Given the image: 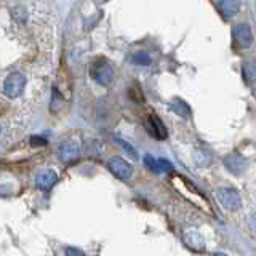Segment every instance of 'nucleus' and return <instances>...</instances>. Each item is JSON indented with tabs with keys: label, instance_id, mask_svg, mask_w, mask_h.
I'll list each match as a JSON object with an SVG mask.
<instances>
[{
	"label": "nucleus",
	"instance_id": "obj_1",
	"mask_svg": "<svg viewBox=\"0 0 256 256\" xmlns=\"http://www.w3.org/2000/svg\"><path fill=\"white\" fill-rule=\"evenodd\" d=\"M90 77L94 80L96 84H100L102 86H108L114 80V69L106 60H94L90 66Z\"/></svg>",
	"mask_w": 256,
	"mask_h": 256
},
{
	"label": "nucleus",
	"instance_id": "obj_2",
	"mask_svg": "<svg viewBox=\"0 0 256 256\" xmlns=\"http://www.w3.org/2000/svg\"><path fill=\"white\" fill-rule=\"evenodd\" d=\"M24 86H26V77L21 72H12V74L6 76L4 82V93L10 100L18 98V96L22 94Z\"/></svg>",
	"mask_w": 256,
	"mask_h": 256
},
{
	"label": "nucleus",
	"instance_id": "obj_3",
	"mask_svg": "<svg viewBox=\"0 0 256 256\" xmlns=\"http://www.w3.org/2000/svg\"><path fill=\"white\" fill-rule=\"evenodd\" d=\"M216 198L228 212H237L242 206V198H240L238 192L232 188H220L216 190Z\"/></svg>",
	"mask_w": 256,
	"mask_h": 256
},
{
	"label": "nucleus",
	"instance_id": "obj_4",
	"mask_svg": "<svg viewBox=\"0 0 256 256\" xmlns=\"http://www.w3.org/2000/svg\"><path fill=\"white\" fill-rule=\"evenodd\" d=\"M108 168L110 170L112 174H116L117 178L124 180V181L130 180L133 174V166L128 164L125 158L118 157V156H114L108 160Z\"/></svg>",
	"mask_w": 256,
	"mask_h": 256
},
{
	"label": "nucleus",
	"instance_id": "obj_5",
	"mask_svg": "<svg viewBox=\"0 0 256 256\" xmlns=\"http://www.w3.org/2000/svg\"><path fill=\"white\" fill-rule=\"evenodd\" d=\"M80 156V142L77 140H68L58 148V157L62 162H72Z\"/></svg>",
	"mask_w": 256,
	"mask_h": 256
},
{
	"label": "nucleus",
	"instance_id": "obj_6",
	"mask_svg": "<svg viewBox=\"0 0 256 256\" xmlns=\"http://www.w3.org/2000/svg\"><path fill=\"white\" fill-rule=\"evenodd\" d=\"M232 36H234V40L237 42V45H238V46H242V48L250 46L252 42H253V32H252V28L248 26V24H245V22L236 24L234 29H232Z\"/></svg>",
	"mask_w": 256,
	"mask_h": 256
},
{
	"label": "nucleus",
	"instance_id": "obj_7",
	"mask_svg": "<svg viewBox=\"0 0 256 256\" xmlns=\"http://www.w3.org/2000/svg\"><path fill=\"white\" fill-rule=\"evenodd\" d=\"M146 130L150 136H154L157 140H166L168 132H166V126L164 125V122L160 120L157 116L154 114H149L146 118Z\"/></svg>",
	"mask_w": 256,
	"mask_h": 256
},
{
	"label": "nucleus",
	"instance_id": "obj_8",
	"mask_svg": "<svg viewBox=\"0 0 256 256\" xmlns=\"http://www.w3.org/2000/svg\"><path fill=\"white\" fill-rule=\"evenodd\" d=\"M224 165L226 168L234 174H242L246 168V160L238 154V152H234V154H229L224 158Z\"/></svg>",
	"mask_w": 256,
	"mask_h": 256
},
{
	"label": "nucleus",
	"instance_id": "obj_9",
	"mask_svg": "<svg viewBox=\"0 0 256 256\" xmlns=\"http://www.w3.org/2000/svg\"><path fill=\"white\" fill-rule=\"evenodd\" d=\"M56 180H58V174L54 170H44L37 174V188L40 190H48L54 186Z\"/></svg>",
	"mask_w": 256,
	"mask_h": 256
},
{
	"label": "nucleus",
	"instance_id": "obj_10",
	"mask_svg": "<svg viewBox=\"0 0 256 256\" xmlns=\"http://www.w3.org/2000/svg\"><path fill=\"white\" fill-rule=\"evenodd\" d=\"M214 5L218 6L220 13L226 20L230 18V16H234L238 12V8H240V2H238V0H222V2H216Z\"/></svg>",
	"mask_w": 256,
	"mask_h": 256
},
{
	"label": "nucleus",
	"instance_id": "obj_11",
	"mask_svg": "<svg viewBox=\"0 0 256 256\" xmlns=\"http://www.w3.org/2000/svg\"><path fill=\"white\" fill-rule=\"evenodd\" d=\"M168 108H170L176 116H180V117H182V118H189V117H190V108L188 106V102H186V101H182V100H180V98L173 100Z\"/></svg>",
	"mask_w": 256,
	"mask_h": 256
},
{
	"label": "nucleus",
	"instance_id": "obj_12",
	"mask_svg": "<svg viewBox=\"0 0 256 256\" xmlns=\"http://www.w3.org/2000/svg\"><path fill=\"white\" fill-rule=\"evenodd\" d=\"M184 240H186V244L190 248H194L196 252L204 250V238H202V236L198 234V232H196V230L186 232V234H184Z\"/></svg>",
	"mask_w": 256,
	"mask_h": 256
},
{
	"label": "nucleus",
	"instance_id": "obj_13",
	"mask_svg": "<svg viewBox=\"0 0 256 256\" xmlns=\"http://www.w3.org/2000/svg\"><path fill=\"white\" fill-rule=\"evenodd\" d=\"M244 77L246 82H254L256 80V61H246L244 64Z\"/></svg>",
	"mask_w": 256,
	"mask_h": 256
},
{
	"label": "nucleus",
	"instance_id": "obj_14",
	"mask_svg": "<svg viewBox=\"0 0 256 256\" xmlns=\"http://www.w3.org/2000/svg\"><path fill=\"white\" fill-rule=\"evenodd\" d=\"M132 61L134 64H138V66H149V64H150V56H149L148 52H144V50L134 52L132 54Z\"/></svg>",
	"mask_w": 256,
	"mask_h": 256
},
{
	"label": "nucleus",
	"instance_id": "obj_15",
	"mask_svg": "<svg viewBox=\"0 0 256 256\" xmlns=\"http://www.w3.org/2000/svg\"><path fill=\"white\" fill-rule=\"evenodd\" d=\"M144 160V165H146L148 170H150L152 173H160V166H158V160L154 158L150 154H146L142 157Z\"/></svg>",
	"mask_w": 256,
	"mask_h": 256
},
{
	"label": "nucleus",
	"instance_id": "obj_16",
	"mask_svg": "<svg viewBox=\"0 0 256 256\" xmlns=\"http://www.w3.org/2000/svg\"><path fill=\"white\" fill-rule=\"evenodd\" d=\"M46 140L44 138V136H30V144L34 148H37V146H46Z\"/></svg>",
	"mask_w": 256,
	"mask_h": 256
},
{
	"label": "nucleus",
	"instance_id": "obj_17",
	"mask_svg": "<svg viewBox=\"0 0 256 256\" xmlns=\"http://www.w3.org/2000/svg\"><path fill=\"white\" fill-rule=\"evenodd\" d=\"M158 166H160V172H173V164L168 162L165 158L158 160Z\"/></svg>",
	"mask_w": 256,
	"mask_h": 256
},
{
	"label": "nucleus",
	"instance_id": "obj_18",
	"mask_svg": "<svg viewBox=\"0 0 256 256\" xmlns=\"http://www.w3.org/2000/svg\"><path fill=\"white\" fill-rule=\"evenodd\" d=\"M117 142L120 144V146H122L126 152H128V154H130V156H133V157H136V150L130 146V144H128V142H125L124 140H120V138H117Z\"/></svg>",
	"mask_w": 256,
	"mask_h": 256
},
{
	"label": "nucleus",
	"instance_id": "obj_19",
	"mask_svg": "<svg viewBox=\"0 0 256 256\" xmlns=\"http://www.w3.org/2000/svg\"><path fill=\"white\" fill-rule=\"evenodd\" d=\"M66 256H85V253L82 250H78V248L68 246L66 248Z\"/></svg>",
	"mask_w": 256,
	"mask_h": 256
},
{
	"label": "nucleus",
	"instance_id": "obj_20",
	"mask_svg": "<svg viewBox=\"0 0 256 256\" xmlns=\"http://www.w3.org/2000/svg\"><path fill=\"white\" fill-rule=\"evenodd\" d=\"M212 256H228L226 253H221V252H218V253H213Z\"/></svg>",
	"mask_w": 256,
	"mask_h": 256
}]
</instances>
